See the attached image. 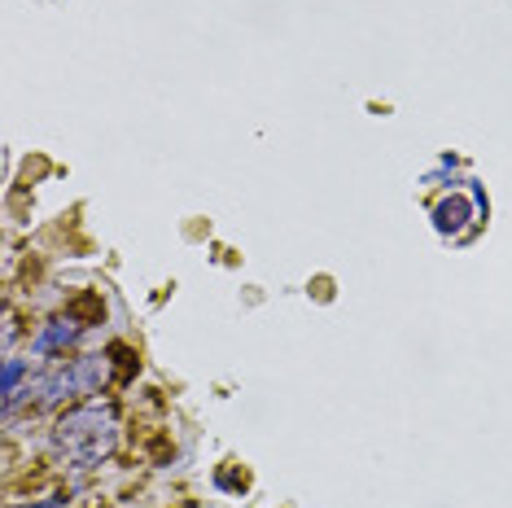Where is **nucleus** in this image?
<instances>
[{
    "label": "nucleus",
    "mask_w": 512,
    "mask_h": 508,
    "mask_svg": "<svg viewBox=\"0 0 512 508\" xmlns=\"http://www.w3.org/2000/svg\"><path fill=\"white\" fill-rule=\"evenodd\" d=\"M110 438H114V425L101 408H84V412H71V417L62 421V434H57V443H62L66 456L84 460L92 465L97 456L110 452Z\"/></svg>",
    "instance_id": "obj_1"
},
{
    "label": "nucleus",
    "mask_w": 512,
    "mask_h": 508,
    "mask_svg": "<svg viewBox=\"0 0 512 508\" xmlns=\"http://www.w3.org/2000/svg\"><path fill=\"white\" fill-rule=\"evenodd\" d=\"M18 508V504H14ZM36 508H62V500H49V504H36Z\"/></svg>",
    "instance_id": "obj_2"
}]
</instances>
